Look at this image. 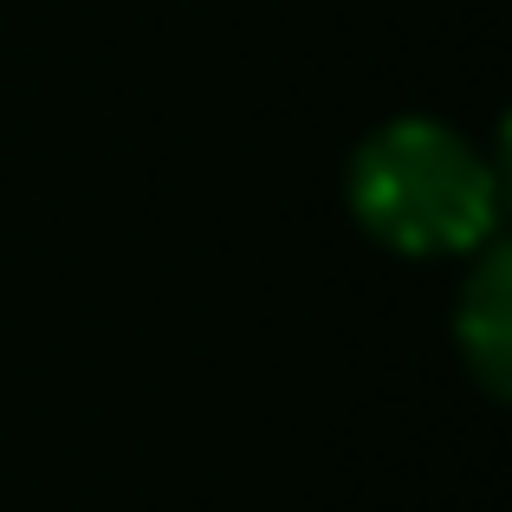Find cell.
I'll return each mask as SVG.
<instances>
[{
	"label": "cell",
	"instance_id": "cell-1",
	"mask_svg": "<svg viewBox=\"0 0 512 512\" xmlns=\"http://www.w3.org/2000/svg\"><path fill=\"white\" fill-rule=\"evenodd\" d=\"M350 208L383 247L435 260L487 240L500 188L461 130L435 117H396L350 156Z\"/></svg>",
	"mask_w": 512,
	"mask_h": 512
},
{
	"label": "cell",
	"instance_id": "cell-2",
	"mask_svg": "<svg viewBox=\"0 0 512 512\" xmlns=\"http://www.w3.org/2000/svg\"><path fill=\"white\" fill-rule=\"evenodd\" d=\"M461 350L467 363H474V376L487 389H506V260L493 253V260H480L474 286L461 292Z\"/></svg>",
	"mask_w": 512,
	"mask_h": 512
}]
</instances>
